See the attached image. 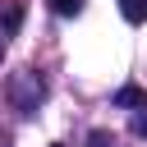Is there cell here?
<instances>
[{
    "instance_id": "obj_1",
    "label": "cell",
    "mask_w": 147,
    "mask_h": 147,
    "mask_svg": "<svg viewBox=\"0 0 147 147\" xmlns=\"http://www.w3.org/2000/svg\"><path fill=\"white\" fill-rule=\"evenodd\" d=\"M41 92H46V87H41V78H37L32 69H23V78L14 83V106H18L23 115H32V110H37V101H41Z\"/></svg>"
},
{
    "instance_id": "obj_2",
    "label": "cell",
    "mask_w": 147,
    "mask_h": 147,
    "mask_svg": "<svg viewBox=\"0 0 147 147\" xmlns=\"http://www.w3.org/2000/svg\"><path fill=\"white\" fill-rule=\"evenodd\" d=\"M115 106H138V110H142V106H147V92L133 87V83H124V87L115 92Z\"/></svg>"
},
{
    "instance_id": "obj_3",
    "label": "cell",
    "mask_w": 147,
    "mask_h": 147,
    "mask_svg": "<svg viewBox=\"0 0 147 147\" xmlns=\"http://www.w3.org/2000/svg\"><path fill=\"white\" fill-rule=\"evenodd\" d=\"M119 14H124L129 23H142V18H147V0H119Z\"/></svg>"
},
{
    "instance_id": "obj_4",
    "label": "cell",
    "mask_w": 147,
    "mask_h": 147,
    "mask_svg": "<svg viewBox=\"0 0 147 147\" xmlns=\"http://www.w3.org/2000/svg\"><path fill=\"white\" fill-rule=\"evenodd\" d=\"M83 5H87V0H51V9H55V14H64V18H69V14H78Z\"/></svg>"
},
{
    "instance_id": "obj_5",
    "label": "cell",
    "mask_w": 147,
    "mask_h": 147,
    "mask_svg": "<svg viewBox=\"0 0 147 147\" xmlns=\"http://www.w3.org/2000/svg\"><path fill=\"white\" fill-rule=\"evenodd\" d=\"M92 147H115V142H110V133H92Z\"/></svg>"
},
{
    "instance_id": "obj_6",
    "label": "cell",
    "mask_w": 147,
    "mask_h": 147,
    "mask_svg": "<svg viewBox=\"0 0 147 147\" xmlns=\"http://www.w3.org/2000/svg\"><path fill=\"white\" fill-rule=\"evenodd\" d=\"M133 129H138V133H147V115H138V119H133Z\"/></svg>"
},
{
    "instance_id": "obj_7",
    "label": "cell",
    "mask_w": 147,
    "mask_h": 147,
    "mask_svg": "<svg viewBox=\"0 0 147 147\" xmlns=\"http://www.w3.org/2000/svg\"><path fill=\"white\" fill-rule=\"evenodd\" d=\"M0 55H5V37H0Z\"/></svg>"
},
{
    "instance_id": "obj_8",
    "label": "cell",
    "mask_w": 147,
    "mask_h": 147,
    "mask_svg": "<svg viewBox=\"0 0 147 147\" xmlns=\"http://www.w3.org/2000/svg\"><path fill=\"white\" fill-rule=\"evenodd\" d=\"M55 147H60V142H55Z\"/></svg>"
}]
</instances>
